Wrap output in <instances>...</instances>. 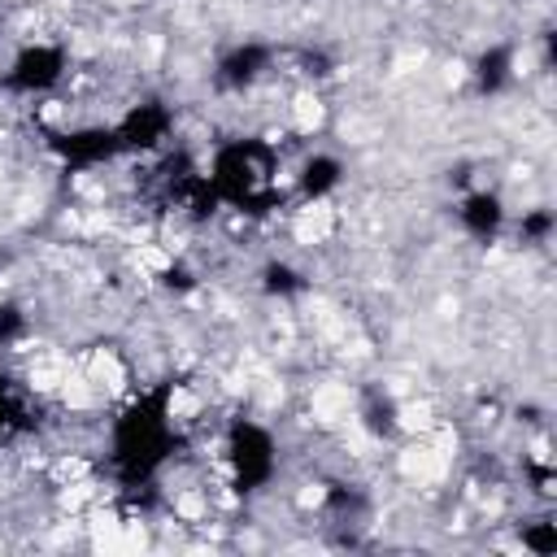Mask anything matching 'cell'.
I'll list each match as a JSON object with an SVG mask.
<instances>
[{
  "label": "cell",
  "instance_id": "cell-1",
  "mask_svg": "<svg viewBox=\"0 0 557 557\" xmlns=\"http://www.w3.org/2000/svg\"><path fill=\"white\" fill-rule=\"evenodd\" d=\"M178 453L174 379L135 392L109 426V470L122 487H148Z\"/></svg>",
  "mask_w": 557,
  "mask_h": 557
},
{
  "label": "cell",
  "instance_id": "cell-2",
  "mask_svg": "<svg viewBox=\"0 0 557 557\" xmlns=\"http://www.w3.org/2000/svg\"><path fill=\"white\" fill-rule=\"evenodd\" d=\"M205 174L218 191V205H235L239 213H265L278 200V157L261 135H231L218 144Z\"/></svg>",
  "mask_w": 557,
  "mask_h": 557
},
{
  "label": "cell",
  "instance_id": "cell-3",
  "mask_svg": "<svg viewBox=\"0 0 557 557\" xmlns=\"http://www.w3.org/2000/svg\"><path fill=\"white\" fill-rule=\"evenodd\" d=\"M222 457H226V474H231V487L239 496H257L274 483L278 474V440L265 422L257 418H231L226 422V435H222Z\"/></svg>",
  "mask_w": 557,
  "mask_h": 557
},
{
  "label": "cell",
  "instance_id": "cell-4",
  "mask_svg": "<svg viewBox=\"0 0 557 557\" xmlns=\"http://www.w3.org/2000/svg\"><path fill=\"white\" fill-rule=\"evenodd\" d=\"M65 70H70L65 44L30 39V44H22V48L9 57V65H4V74H0V87H4L9 96H48L52 87H61Z\"/></svg>",
  "mask_w": 557,
  "mask_h": 557
},
{
  "label": "cell",
  "instance_id": "cell-5",
  "mask_svg": "<svg viewBox=\"0 0 557 557\" xmlns=\"http://www.w3.org/2000/svg\"><path fill=\"white\" fill-rule=\"evenodd\" d=\"M113 135L122 144V157L126 152H157L174 135V104H165L161 96H144V100L126 104V113L113 122Z\"/></svg>",
  "mask_w": 557,
  "mask_h": 557
},
{
  "label": "cell",
  "instance_id": "cell-6",
  "mask_svg": "<svg viewBox=\"0 0 557 557\" xmlns=\"http://www.w3.org/2000/svg\"><path fill=\"white\" fill-rule=\"evenodd\" d=\"M48 148H52V157H57L65 170H74V174L100 170V165H109L113 157H122V144H117V135H113V122H109V126H104V122H87V126L57 131V135L48 139Z\"/></svg>",
  "mask_w": 557,
  "mask_h": 557
},
{
  "label": "cell",
  "instance_id": "cell-7",
  "mask_svg": "<svg viewBox=\"0 0 557 557\" xmlns=\"http://www.w3.org/2000/svg\"><path fill=\"white\" fill-rule=\"evenodd\" d=\"M270 70H274V44H265V39H239V44H231L213 61V87L226 91V96H244Z\"/></svg>",
  "mask_w": 557,
  "mask_h": 557
},
{
  "label": "cell",
  "instance_id": "cell-8",
  "mask_svg": "<svg viewBox=\"0 0 557 557\" xmlns=\"http://www.w3.org/2000/svg\"><path fill=\"white\" fill-rule=\"evenodd\" d=\"M457 226H461L474 244H492V239L509 226L505 196H500L496 187H470V191L457 200Z\"/></svg>",
  "mask_w": 557,
  "mask_h": 557
},
{
  "label": "cell",
  "instance_id": "cell-9",
  "mask_svg": "<svg viewBox=\"0 0 557 557\" xmlns=\"http://www.w3.org/2000/svg\"><path fill=\"white\" fill-rule=\"evenodd\" d=\"M344 174L348 170H344V161L335 152H313L296 170V196L305 205H318V200H326V196H335L344 187Z\"/></svg>",
  "mask_w": 557,
  "mask_h": 557
},
{
  "label": "cell",
  "instance_id": "cell-10",
  "mask_svg": "<svg viewBox=\"0 0 557 557\" xmlns=\"http://www.w3.org/2000/svg\"><path fill=\"white\" fill-rule=\"evenodd\" d=\"M513 70H518L513 44H487V48L474 57V65H470V83H474L479 96H500V91H509Z\"/></svg>",
  "mask_w": 557,
  "mask_h": 557
},
{
  "label": "cell",
  "instance_id": "cell-11",
  "mask_svg": "<svg viewBox=\"0 0 557 557\" xmlns=\"http://www.w3.org/2000/svg\"><path fill=\"white\" fill-rule=\"evenodd\" d=\"M35 426V413H30V396L26 387L0 370V435H13V431H30Z\"/></svg>",
  "mask_w": 557,
  "mask_h": 557
},
{
  "label": "cell",
  "instance_id": "cell-12",
  "mask_svg": "<svg viewBox=\"0 0 557 557\" xmlns=\"http://www.w3.org/2000/svg\"><path fill=\"white\" fill-rule=\"evenodd\" d=\"M261 292L265 296H278V300H292V296L309 292V278L292 261H265L261 265Z\"/></svg>",
  "mask_w": 557,
  "mask_h": 557
},
{
  "label": "cell",
  "instance_id": "cell-13",
  "mask_svg": "<svg viewBox=\"0 0 557 557\" xmlns=\"http://www.w3.org/2000/svg\"><path fill=\"white\" fill-rule=\"evenodd\" d=\"M361 422H366V431H370V435L392 440V435H396V426H400L396 400H392L387 392H366V400H361Z\"/></svg>",
  "mask_w": 557,
  "mask_h": 557
},
{
  "label": "cell",
  "instance_id": "cell-14",
  "mask_svg": "<svg viewBox=\"0 0 557 557\" xmlns=\"http://www.w3.org/2000/svg\"><path fill=\"white\" fill-rule=\"evenodd\" d=\"M553 231H557V218H553L548 205H535V209H527V213L518 218V239H522L527 248H544V244L553 239Z\"/></svg>",
  "mask_w": 557,
  "mask_h": 557
},
{
  "label": "cell",
  "instance_id": "cell-15",
  "mask_svg": "<svg viewBox=\"0 0 557 557\" xmlns=\"http://www.w3.org/2000/svg\"><path fill=\"white\" fill-rule=\"evenodd\" d=\"M26 331H30V313H26L17 300H0V348L22 344Z\"/></svg>",
  "mask_w": 557,
  "mask_h": 557
},
{
  "label": "cell",
  "instance_id": "cell-16",
  "mask_svg": "<svg viewBox=\"0 0 557 557\" xmlns=\"http://www.w3.org/2000/svg\"><path fill=\"white\" fill-rule=\"evenodd\" d=\"M522 548L535 553V557H553L557 553V522H527L522 527Z\"/></svg>",
  "mask_w": 557,
  "mask_h": 557
},
{
  "label": "cell",
  "instance_id": "cell-17",
  "mask_svg": "<svg viewBox=\"0 0 557 557\" xmlns=\"http://www.w3.org/2000/svg\"><path fill=\"white\" fill-rule=\"evenodd\" d=\"M161 287L174 292V296H183V292L196 287V274H191L187 265H165V270H161Z\"/></svg>",
  "mask_w": 557,
  "mask_h": 557
},
{
  "label": "cell",
  "instance_id": "cell-18",
  "mask_svg": "<svg viewBox=\"0 0 557 557\" xmlns=\"http://www.w3.org/2000/svg\"><path fill=\"white\" fill-rule=\"evenodd\" d=\"M0 26H4V13H0Z\"/></svg>",
  "mask_w": 557,
  "mask_h": 557
}]
</instances>
